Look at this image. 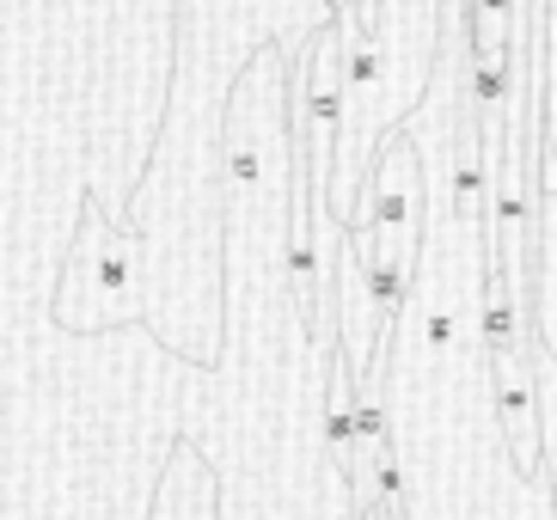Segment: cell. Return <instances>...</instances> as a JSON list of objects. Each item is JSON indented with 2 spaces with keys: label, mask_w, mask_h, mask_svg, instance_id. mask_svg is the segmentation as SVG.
<instances>
[{
  "label": "cell",
  "mask_w": 557,
  "mask_h": 520,
  "mask_svg": "<svg viewBox=\"0 0 557 520\" xmlns=\"http://www.w3.org/2000/svg\"><path fill=\"white\" fill-rule=\"evenodd\" d=\"M496 361V410H503V429H508V441H515V466L521 472H533V386H527V374H521V349H508V356H491Z\"/></svg>",
  "instance_id": "1"
},
{
  "label": "cell",
  "mask_w": 557,
  "mask_h": 520,
  "mask_svg": "<svg viewBox=\"0 0 557 520\" xmlns=\"http://www.w3.org/2000/svg\"><path fill=\"white\" fill-rule=\"evenodd\" d=\"M288 270H295V307L307 319V331L319 325V307H325V270H319V239H312V221H300L295 239H288Z\"/></svg>",
  "instance_id": "2"
}]
</instances>
